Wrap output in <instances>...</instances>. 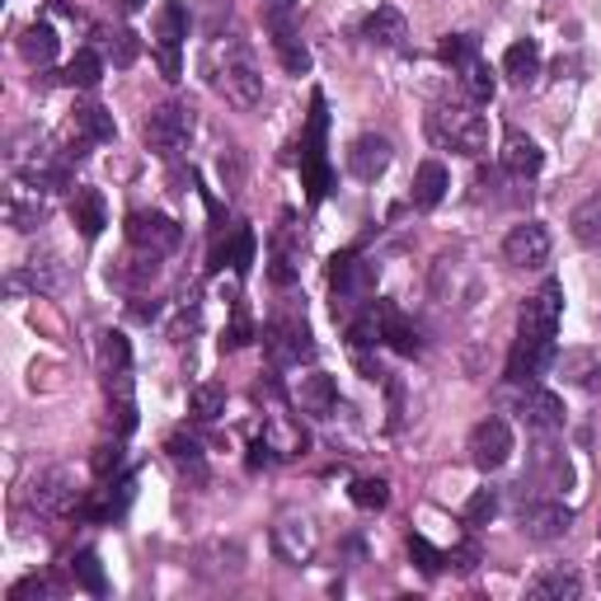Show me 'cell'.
<instances>
[{
  "instance_id": "obj_45",
  "label": "cell",
  "mask_w": 601,
  "mask_h": 601,
  "mask_svg": "<svg viewBox=\"0 0 601 601\" xmlns=\"http://www.w3.org/2000/svg\"><path fill=\"white\" fill-rule=\"evenodd\" d=\"M447 564H451V569H461V573H470L474 564H480V545H461V550H451Z\"/></svg>"
},
{
  "instance_id": "obj_40",
  "label": "cell",
  "mask_w": 601,
  "mask_h": 601,
  "mask_svg": "<svg viewBox=\"0 0 601 601\" xmlns=\"http://www.w3.org/2000/svg\"><path fill=\"white\" fill-rule=\"evenodd\" d=\"M136 52H141V39H136L132 29H118L113 39H109V57H113V66H132Z\"/></svg>"
},
{
  "instance_id": "obj_23",
  "label": "cell",
  "mask_w": 601,
  "mask_h": 601,
  "mask_svg": "<svg viewBox=\"0 0 601 601\" xmlns=\"http://www.w3.org/2000/svg\"><path fill=\"white\" fill-rule=\"evenodd\" d=\"M188 24H193L188 6H179V0H165L161 14H155V43H161V52H179L184 39H188Z\"/></svg>"
},
{
  "instance_id": "obj_8",
  "label": "cell",
  "mask_w": 601,
  "mask_h": 601,
  "mask_svg": "<svg viewBox=\"0 0 601 601\" xmlns=\"http://www.w3.org/2000/svg\"><path fill=\"white\" fill-rule=\"evenodd\" d=\"M6 221L14 231H39L47 221V188L14 174V184L6 188Z\"/></svg>"
},
{
  "instance_id": "obj_44",
  "label": "cell",
  "mask_w": 601,
  "mask_h": 601,
  "mask_svg": "<svg viewBox=\"0 0 601 601\" xmlns=\"http://www.w3.org/2000/svg\"><path fill=\"white\" fill-rule=\"evenodd\" d=\"M118 466H122V447H118V441H113V447H99V456H95V474H99V480H109Z\"/></svg>"
},
{
  "instance_id": "obj_46",
  "label": "cell",
  "mask_w": 601,
  "mask_h": 601,
  "mask_svg": "<svg viewBox=\"0 0 601 601\" xmlns=\"http://www.w3.org/2000/svg\"><path fill=\"white\" fill-rule=\"evenodd\" d=\"M250 343V320H244V310L236 315V325H231V334L221 339V348H244Z\"/></svg>"
},
{
  "instance_id": "obj_20",
  "label": "cell",
  "mask_w": 601,
  "mask_h": 601,
  "mask_svg": "<svg viewBox=\"0 0 601 601\" xmlns=\"http://www.w3.org/2000/svg\"><path fill=\"white\" fill-rule=\"evenodd\" d=\"M578 592H582V578H578V569H569V564L545 569L540 578H532V588H526L532 601H578Z\"/></svg>"
},
{
  "instance_id": "obj_48",
  "label": "cell",
  "mask_w": 601,
  "mask_h": 601,
  "mask_svg": "<svg viewBox=\"0 0 601 601\" xmlns=\"http://www.w3.org/2000/svg\"><path fill=\"white\" fill-rule=\"evenodd\" d=\"M113 6H118V10H122V14H136V10H141V6H146V0H113Z\"/></svg>"
},
{
  "instance_id": "obj_38",
  "label": "cell",
  "mask_w": 601,
  "mask_h": 601,
  "mask_svg": "<svg viewBox=\"0 0 601 601\" xmlns=\"http://www.w3.org/2000/svg\"><path fill=\"white\" fill-rule=\"evenodd\" d=\"M493 512H499V493H493V489H474L461 517H466L470 532H480V526H489V522H493Z\"/></svg>"
},
{
  "instance_id": "obj_33",
  "label": "cell",
  "mask_w": 601,
  "mask_h": 601,
  "mask_svg": "<svg viewBox=\"0 0 601 601\" xmlns=\"http://www.w3.org/2000/svg\"><path fill=\"white\" fill-rule=\"evenodd\" d=\"M437 57H441V66L466 70L474 57H480V39H470V33H447L441 47H437Z\"/></svg>"
},
{
  "instance_id": "obj_42",
  "label": "cell",
  "mask_w": 601,
  "mask_h": 601,
  "mask_svg": "<svg viewBox=\"0 0 601 601\" xmlns=\"http://www.w3.org/2000/svg\"><path fill=\"white\" fill-rule=\"evenodd\" d=\"M409 555L418 559V569H423V573H441V564H447V555H437L423 536H409Z\"/></svg>"
},
{
  "instance_id": "obj_12",
  "label": "cell",
  "mask_w": 601,
  "mask_h": 601,
  "mask_svg": "<svg viewBox=\"0 0 601 601\" xmlns=\"http://www.w3.org/2000/svg\"><path fill=\"white\" fill-rule=\"evenodd\" d=\"M29 503H33V512H39V517H47V522L66 517L70 503H76L70 474H66V470H47V474H39V480H33V489H29Z\"/></svg>"
},
{
  "instance_id": "obj_21",
  "label": "cell",
  "mask_w": 601,
  "mask_h": 601,
  "mask_svg": "<svg viewBox=\"0 0 601 601\" xmlns=\"http://www.w3.org/2000/svg\"><path fill=\"white\" fill-rule=\"evenodd\" d=\"M447 188H451V174H447V165L441 161H423L418 165V174H414V207L418 211H433L441 198H447Z\"/></svg>"
},
{
  "instance_id": "obj_30",
  "label": "cell",
  "mask_w": 601,
  "mask_h": 601,
  "mask_svg": "<svg viewBox=\"0 0 601 601\" xmlns=\"http://www.w3.org/2000/svg\"><path fill=\"white\" fill-rule=\"evenodd\" d=\"M109 409L118 414V433H132L136 428V400H132V381L128 371L109 376Z\"/></svg>"
},
{
  "instance_id": "obj_50",
  "label": "cell",
  "mask_w": 601,
  "mask_h": 601,
  "mask_svg": "<svg viewBox=\"0 0 601 601\" xmlns=\"http://www.w3.org/2000/svg\"><path fill=\"white\" fill-rule=\"evenodd\" d=\"M597 582H601V564H597Z\"/></svg>"
},
{
  "instance_id": "obj_3",
  "label": "cell",
  "mask_w": 601,
  "mask_h": 601,
  "mask_svg": "<svg viewBox=\"0 0 601 601\" xmlns=\"http://www.w3.org/2000/svg\"><path fill=\"white\" fill-rule=\"evenodd\" d=\"M188 136H193V109L188 103H155L151 118H146V146L161 155V161H179L188 151Z\"/></svg>"
},
{
  "instance_id": "obj_5",
  "label": "cell",
  "mask_w": 601,
  "mask_h": 601,
  "mask_svg": "<svg viewBox=\"0 0 601 601\" xmlns=\"http://www.w3.org/2000/svg\"><path fill=\"white\" fill-rule=\"evenodd\" d=\"M263 352L273 358V367H296L315 358L310 329L306 320H292V315H277V320L263 325Z\"/></svg>"
},
{
  "instance_id": "obj_4",
  "label": "cell",
  "mask_w": 601,
  "mask_h": 601,
  "mask_svg": "<svg viewBox=\"0 0 601 601\" xmlns=\"http://www.w3.org/2000/svg\"><path fill=\"white\" fill-rule=\"evenodd\" d=\"M559 310H564V287L555 277L540 282V292L522 306V320H517V339H536V343H555L559 334Z\"/></svg>"
},
{
  "instance_id": "obj_13",
  "label": "cell",
  "mask_w": 601,
  "mask_h": 601,
  "mask_svg": "<svg viewBox=\"0 0 601 601\" xmlns=\"http://www.w3.org/2000/svg\"><path fill=\"white\" fill-rule=\"evenodd\" d=\"M391 155H395L391 136H376V132L358 136V141H352V146H348V170H352V179H362V184L381 179L385 165H391Z\"/></svg>"
},
{
  "instance_id": "obj_15",
  "label": "cell",
  "mask_w": 601,
  "mask_h": 601,
  "mask_svg": "<svg viewBox=\"0 0 601 601\" xmlns=\"http://www.w3.org/2000/svg\"><path fill=\"white\" fill-rule=\"evenodd\" d=\"M569 526H573V507H564V503H532L522 512V532L526 540H559V536H569Z\"/></svg>"
},
{
  "instance_id": "obj_10",
  "label": "cell",
  "mask_w": 601,
  "mask_h": 601,
  "mask_svg": "<svg viewBox=\"0 0 601 601\" xmlns=\"http://www.w3.org/2000/svg\"><path fill=\"white\" fill-rule=\"evenodd\" d=\"M325 99H315V118H310V132H306V155H300V174H306V188H310V203H320L329 193V165H325Z\"/></svg>"
},
{
  "instance_id": "obj_19",
  "label": "cell",
  "mask_w": 601,
  "mask_h": 601,
  "mask_svg": "<svg viewBox=\"0 0 601 601\" xmlns=\"http://www.w3.org/2000/svg\"><path fill=\"white\" fill-rule=\"evenodd\" d=\"M540 165H545V151L526 132L503 136V170L512 174V179H532V174H540Z\"/></svg>"
},
{
  "instance_id": "obj_7",
  "label": "cell",
  "mask_w": 601,
  "mask_h": 601,
  "mask_svg": "<svg viewBox=\"0 0 601 601\" xmlns=\"http://www.w3.org/2000/svg\"><path fill=\"white\" fill-rule=\"evenodd\" d=\"M128 240L136 244L141 254L161 259L170 250H179L184 226L174 221V217H165V211H132V217H128Z\"/></svg>"
},
{
  "instance_id": "obj_27",
  "label": "cell",
  "mask_w": 601,
  "mask_h": 601,
  "mask_svg": "<svg viewBox=\"0 0 601 601\" xmlns=\"http://www.w3.org/2000/svg\"><path fill=\"white\" fill-rule=\"evenodd\" d=\"M57 47H62V39H57V29L52 24H29L24 33H20V57L29 62V66H52V57H57Z\"/></svg>"
},
{
  "instance_id": "obj_32",
  "label": "cell",
  "mask_w": 601,
  "mask_h": 601,
  "mask_svg": "<svg viewBox=\"0 0 601 601\" xmlns=\"http://www.w3.org/2000/svg\"><path fill=\"white\" fill-rule=\"evenodd\" d=\"M188 409L198 423H211V418H221L226 414V385L217 381H203V385H193V395H188Z\"/></svg>"
},
{
  "instance_id": "obj_34",
  "label": "cell",
  "mask_w": 601,
  "mask_h": 601,
  "mask_svg": "<svg viewBox=\"0 0 601 601\" xmlns=\"http://www.w3.org/2000/svg\"><path fill=\"white\" fill-rule=\"evenodd\" d=\"M165 451H170V461L174 466H179L184 474H193V480H207V466H203V447H198V441H193V437H170L165 441Z\"/></svg>"
},
{
  "instance_id": "obj_43",
  "label": "cell",
  "mask_w": 601,
  "mask_h": 601,
  "mask_svg": "<svg viewBox=\"0 0 601 601\" xmlns=\"http://www.w3.org/2000/svg\"><path fill=\"white\" fill-rule=\"evenodd\" d=\"M231 20V0H203V29L217 39L221 33V24Z\"/></svg>"
},
{
  "instance_id": "obj_37",
  "label": "cell",
  "mask_w": 601,
  "mask_h": 601,
  "mask_svg": "<svg viewBox=\"0 0 601 601\" xmlns=\"http://www.w3.org/2000/svg\"><path fill=\"white\" fill-rule=\"evenodd\" d=\"M70 573H76V582H80L85 592H95V597L109 592V582H103V569H99V555H95V550H80L76 559H70Z\"/></svg>"
},
{
  "instance_id": "obj_1",
  "label": "cell",
  "mask_w": 601,
  "mask_h": 601,
  "mask_svg": "<svg viewBox=\"0 0 601 601\" xmlns=\"http://www.w3.org/2000/svg\"><path fill=\"white\" fill-rule=\"evenodd\" d=\"M207 70H211V90H217L226 103L236 109H259L263 99V76L254 66V52L244 47L240 39H217L207 47Z\"/></svg>"
},
{
  "instance_id": "obj_25",
  "label": "cell",
  "mask_w": 601,
  "mask_h": 601,
  "mask_svg": "<svg viewBox=\"0 0 601 601\" xmlns=\"http://www.w3.org/2000/svg\"><path fill=\"white\" fill-rule=\"evenodd\" d=\"M404 39H409V29H404V14L395 6H376L367 14V43L376 47H404Z\"/></svg>"
},
{
  "instance_id": "obj_11",
  "label": "cell",
  "mask_w": 601,
  "mask_h": 601,
  "mask_svg": "<svg viewBox=\"0 0 601 601\" xmlns=\"http://www.w3.org/2000/svg\"><path fill=\"white\" fill-rule=\"evenodd\" d=\"M315 545H320V536H315V526L300 517V512H282L277 526H273V550L277 559L287 564H306L315 555Z\"/></svg>"
},
{
  "instance_id": "obj_16",
  "label": "cell",
  "mask_w": 601,
  "mask_h": 601,
  "mask_svg": "<svg viewBox=\"0 0 601 601\" xmlns=\"http://www.w3.org/2000/svg\"><path fill=\"white\" fill-rule=\"evenodd\" d=\"M70 221L85 240H99V231L109 226V207H103L99 188H70Z\"/></svg>"
},
{
  "instance_id": "obj_17",
  "label": "cell",
  "mask_w": 601,
  "mask_h": 601,
  "mask_svg": "<svg viewBox=\"0 0 601 601\" xmlns=\"http://www.w3.org/2000/svg\"><path fill=\"white\" fill-rule=\"evenodd\" d=\"M296 404H300V414L329 418L334 404H339V381L325 376V371H310V376H300V385H296Z\"/></svg>"
},
{
  "instance_id": "obj_9",
  "label": "cell",
  "mask_w": 601,
  "mask_h": 601,
  "mask_svg": "<svg viewBox=\"0 0 601 601\" xmlns=\"http://www.w3.org/2000/svg\"><path fill=\"white\" fill-rule=\"evenodd\" d=\"M503 259L512 269H540V263H550V231H545L540 221L512 226L503 236Z\"/></svg>"
},
{
  "instance_id": "obj_47",
  "label": "cell",
  "mask_w": 601,
  "mask_h": 601,
  "mask_svg": "<svg viewBox=\"0 0 601 601\" xmlns=\"http://www.w3.org/2000/svg\"><path fill=\"white\" fill-rule=\"evenodd\" d=\"M193 329H198V310H184V315H179V320H174V329H170V339H174V343H188V334H193Z\"/></svg>"
},
{
  "instance_id": "obj_2",
  "label": "cell",
  "mask_w": 601,
  "mask_h": 601,
  "mask_svg": "<svg viewBox=\"0 0 601 601\" xmlns=\"http://www.w3.org/2000/svg\"><path fill=\"white\" fill-rule=\"evenodd\" d=\"M428 132L437 146L461 151V155H484L489 151V122L484 113H474V103L466 99H441L428 113Z\"/></svg>"
},
{
  "instance_id": "obj_6",
  "label": "cell",
  "mask_w": 601,
  "mask_h": 601,
  "mask_svg": "<svg viewBox=\"0 0 601 601\" xmlns=\"http://www.w3.org/2000/svg\"><path fill=\"white\" fill-rule=\"evenodd\" d=\"M466 451H470V461H474V470H484V474H493V470H503L507 461H512V428H507V418H480L470 428V441H466Z\"/></svg>"
},
{
  "instance_id": "obj_28",
  "label": "cell",
  "mask_w": 601,
  "mask_h": 601,
  "mask_svg": "<svg viewBox=\"0 0 601 601\" xmlns=\"http://www.w3.org/2000/svg\"><path fill=\"white\" fill-rule=\"evenodd\" d=\"M329 282H334V296H339L343 306H348L352 296H362V292H367V269H362V263L352 259V254H343V259H334ZM339 300H334V306H339Z\"/></svg>"
},
{
  "instance_id": "obj_22",
  "label": "cell",
  "mask_w": 601,
  "mask_h": 601,
  "mask_svg": "<svg viewBox=\"0 0 601 601\" xmlns=\"http://www.w3.org/2000/svg\"><path fill=\"white\" fill-rule=\"evenodd\" d=\"M503 76L512 80V85H532L536 76H540V43L536 39H522V43H512L507 52H503Z\"/></svg>"
},
{
  "instance_id": "obj_35",
  "label": "cell",
  "mask_w": 601,
  "mask_h": 601,
  "mask_svg": "<svg viewBox=\"0 0 601 601\" xmlns=\"http://www.w3.org/2000/svg\"><path fill=\"white\" fill-rule=\"evenodd\" d=\"M128 362H132V348H128V339L122 334H103L99 339V371L103 376H118V371H128Z\"/></svg>"
},
{
  "instance_id": "obj_31",
  "label": "cell",
  "mask_w": 601,
  "mask_h": 601,
  "mask_svg": "<svg viewBox=\"0 0 601 601\" xmlns=\"http://www.w3.org/2000/svg\"><path fill=\"white\" fill-rule=\"evenodd\" d=\"M573 240L578 244H588V250H601V198H588L582 207H573Z\"/></svg>"
},
{
  "instance_id": "obj_29",
  "label": "cell",
  "mask_w": 601,
  "mask_h": 601,
  "mask_svg": "<svg viewBox=\"0 0 601 601\" xmlns=\"http://www.w3.org/2000/svg\"><path fill=\"white\" fill-rule=\"evenodd\" d=\"M99 80H103V57L95 47H80L76 57H70V66H66V85H70V90H95Z\"/></svg>"
},
{
  "instance_id": "obj_41",
  "label": "cell",
  "mask_w": 601,
  "mask_h": 601,
  "mask_svg": "<svg viewBox=\"0 0 601 601\" xmlns=\"http://www.w3.org/2000/svg\"><path fill=\"white\" fill-rule=\"evenodd\" d=\"M47 601L52 597V578H43V573H33V578H24V582H14L10 588V601Z\"/></svg>"
},
{
  "instance_id": "obj_49",
  "label": "cell",
  "mask_w": 601,
  "mask_h": 601,
  "mask_svg": "<svg viewBox=\"0 0 601 601\" xmlns=\"http://www.w3.org/2000/svg\"><path fill=\"white\" fill-rule=\"evenodd\" d=\"M582 385H588V391H601V367H592V376L582 381Z\"/></svg>"
},
{
  "instance_id": "obj_14",
  "label": "cell",
  "mask_w": 601,
  "mask_h": 601,
  "mask_svg": "<svg viewBox=\"0 0 601 601\" xmlns=\"http://www.w3.org/2000/svg\"><path fill=\"white\" fill-rule=\"evenodd\" d=\"M517 414L532 433H555L564 428V400L555 391H540V385H526L517 395Z\"/></svg>"
},
{
  "instance_id": "obj_24",
  "label": "cell",
  "mask_w": 601,
  "mask_h": 601,
  "mask_svg": "<svg viewBox=\"0 0 601 601\" xmlns=\"http://www.w3.org/2000/svg\"><path fill=\"white\" fill-rule=\"evenodd\" d=\"M376 310H381V343H391L400 358H414V352H418V334H414V325L404 320V315L391 306V300H376Z\"/></svg>"
},
{
  "instance_id": "obj_18",
  "label": "cell",
  "mask_w": 601,
  "mask_h": 601,
  "mask_svg": "<svg viewBox=\"0 0 601 601\" xmlns=\"http://www.w3.org/2000/svg\"><path fill=\"white\" fill-rule=\"evenodd\" d=\"M555 362V343H536V339H517V348H512V358H507V381H536L545 367Z\"/></svg>"
},
{
  "instance_id": "obj_26",
  "label": "cell",
  "mask_w": 601,
  "mask_h": 601,
  "mask_svg": "<svg viewBox=\"0 0 601 601\" xmlns=\"http://www.w3.org/2000/svg\"><path fill=\"white\" fill-rule=\"evenodd\" d=\"M70 128H76V141L85 146V141H113L118 136V122H113V113L109 109H99V103H80L76 109V118H70Z\"/></svg>"
},
{
  "instance_id": "obj_39",
  "label": "cell",
  "mask_w": 601,
  "mask_h": 601,
  "mask_svg": "<svg viewBox=\"0 0 601 601\" xmlns=\"http://www.w3.org/2000/svg\"><path fill=\"white\" fill-rule=\"evenodd\" d=\"M352 503H358L362 512H381L385 503H391V484L385 480H358L352 484Z\"/></svg>"
},
{
  "instance_id": "obj_36",
  "label": "cell",
  "mask_w": 601,
  "mask_h": 601,
  "mask_svg": "<svg viewBox=\"0 0 601 601\" xmlns=\"http://www.w3.org/2000/svg\"><path fill=\"white\" fill-rule=\"evenodd\" d=\"M461 85H466V95H470V103H489L493 99V90H499V80H493V70L474 57L466 70H461Z\"/></svg>"
}]
</instances>
